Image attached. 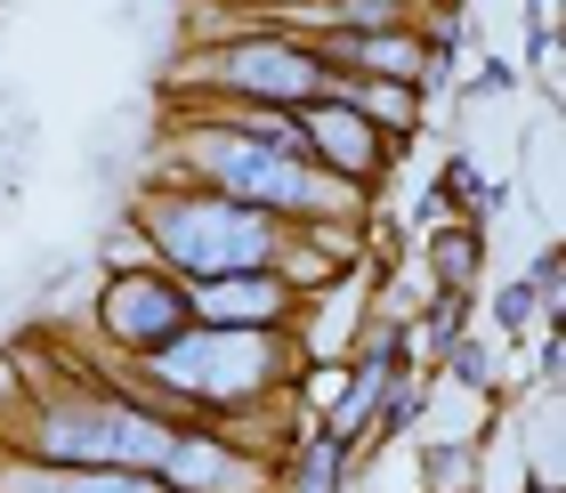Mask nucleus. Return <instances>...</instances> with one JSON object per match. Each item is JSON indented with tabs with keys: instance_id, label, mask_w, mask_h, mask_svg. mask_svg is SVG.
Segmentation results:
<instances>
[{
	"instance_id": "1",
	"label": "nucleus",
	"mask_w": 566,
	"mask_h": 493,
	"mask_svg": "<svg viewBox=\"0 0 566 493\" xmlns=\"http://www.w3.org/2000/svg\"><path fill=\"white\" fill-rule=\"evenodd\" d=\"M187 162H202L211 195L243 202V211H268V219H356L348 178L316 170L292 146L243 138V129H227V122H211L202 138H187Z\"/></svg>"
},
{
	"instance_id": "2",
	"label": "nucleus",
	"mask_w": 566,
	"mask_h": 493,
	"mask_svg": "<svg viewBox=\"0 0 566 493\" xmlns=\"http://www.w3.org/2000/svg\"><path fill=\"white\" fill-rule=\"evenodd\" d=\"M146 380L163 397H187V405H211V412H235V405H260L268 388L292 365V332L260 324V332H235V324H187L178 340H163L154 356H138Z\"/></svg>"
},
{
	"instance_id": "3",
	"label": "nucleus",
	"mask_w": 566,
	"mask_h": 493,
	"mask_svg": "<svg viewBox=\"0 0 566 493\" xmlns=\"http://www.w3.org/2000/svg\"><path fill=\"white\" fill-rule=\"evenodd\" d=\"M138 235H146V251L163 259L170 275H187V283L251 275V268H275L283 259V227L268 211L227 202V195H146Z\"/></svg>"
},
{
	"instance_id": "4",
	"label": "nucleus",
	"mask_w": 566,
	"mask_h": 493,
	"mask_svg": "<svg viewBox=\"0 0 566 493\" xmlns=\"http://www.w3.org/2000/svg\"><path fill=\"white\" fill-rule=\"evenodd\" d=\"M178 445V421H163L138 397H73V405H41L33 421V461H57V470H163Z\"/></svg>"
},
{
	"instance_id": "5",
	"label": "nucleus",
	"mask_w": 566,
	"mask_h": 493,
	"mask_svg": "<svg viewBox=\"0 0 566 493\" xmlns=\"http://www.w3.org/2000/svg\"><path fill=\"white\" fill-rule=\"evenodd\" d=\"M202 82L227 90V97H251V106H307V97H324L332 90V73L316 49H300V41H235V49H219L211 65H202Z\"/></svg>"
},
{
	"instance_id": "6",
	"label": "nucleus",
	"mask_w": 566,
	"mask_h": 493,
	"mask_svg": "<svg viewBox=\"0 0 566 493\" xmlns=\"http://www.w3.org/2000/svg\"><path fill=\"white\" fill-rule=\"evenodd\" d=\"M187 324H195L187 316V283L163 275V268H122L106 292H97V332H106L122 356H154Z\"/></svg>"
},
{
	"instance_id": "7",
	"label": "nucleus",
	"mask_w": 566,
	"mask_h": 493,
	"mask_svg": "<svg viewBox=\"0 0 566 493\" xmlns=\"http://www.w3.org/2000/svg\"><path fill=\"white\" fill-rule=\"evenodd\" d=\"M292 122H300V154L316 170H332V178H380V162H389V138L348 106L340 90H324V97H307V106H292Z\"/></svg>"
},
{
	"instance_id": "8",
	"label": "nucleus",
	"mask_w": 566,
	"mask_h": 493,
	"mask_svg": "<svg viewBox=\"0 0 566 493\" xmlns=\"http://www.w3.org/2000/svg\"><path fill=\"white\" fill-rule=\"evenodd\" d=\"M300 292L283 283V268H251V275H211V283H187V316L195 324H235V332H260V324H292Z\"/></svg>"
},
{
	"instance_id": "9",
	"label": "nucleus",
	"mask_w": 566,
	"mask_h": 493,
	"mask_svg": "<svg viewBox=\"0 0 566 493\" xmlns=\"http://www.w3.org/2000/svg\"><path fill=\"white\" fill-rule=\"evenodd\" d=\"M154 478L178 485V493H251L260 485V461H243L235 445H219V437H202V429H178V445Z\"/></svg>"
},
{
	"instance_id": "10",
	"label": "nucleus",
	"mask_w": 566,
	"mask_h": 493,
	"mask_svg": "<svg viewBox=\"0 0 566 493\" xmlns=\"http://www.w3.org/2000/svg\"><path fill=\"white\" fill-rule=\"evenodd\" d=\"M0 493H178L146 470H57V461H24V470H0Z\"/></svg>"
},
{
	"instance_id": "11",
	"label": "nucleus",
	"mask_w": 566,
	"mask_h": 493,
	"mask_svg": "<svg viewBox=\"0 0 566 493\" xmlns=\"http://www.w3.org/2000/svg\"><path fill=\"white\" fill-rule=\"evenodd\" d=\"M340 470H348V445L340 437H300V453H292V493H340Z\"/></svg>"
},
{
	"instance_id": "12",
	"label": "nucleus",
	"mask_w": 566,
	"mask_h": 493,
	"mask_svg": "<svg viewBox=\"0 0 566 493\" xmlns=\"http://www.w3.org/2000/svg\"><path fill=\"white\" fill-rule=\"evenodd\" d=\"M437 275H446V292H461V283L478 275V235H470V227L437 235Z\"/></svg>"
},
{
	"instance_id": "13",
	"label": "nucleus",
	"mask_w": 566,
	"mask_h": 493,
	"mask_svg": "<svg viewBox=\"0 0 566 493\" xmlns=\"http://www.w3.org/2000/svg\"><path fill=\"white\" fill-rule=\"evenodd\" d=\"M332 9H340L348 24H397L405 9H413V0H332Z\"/></svg>"
},
{
	"instance_id": "14",
	"label": "nucleus",
	"mask_w": 566,
	"mask_h": 493,
	"mask_svg": "<svg viewBox=\"0 0 566 493\" xmlns=\"http://www.w3.org/2000/svg\"><path fill=\"white\" fill-rule=\"evenodd\" d=\"M526 316H534V292H526V283H510V292L494 300V324H502V332H518Z\"/></svg>"
}]
</instances>
